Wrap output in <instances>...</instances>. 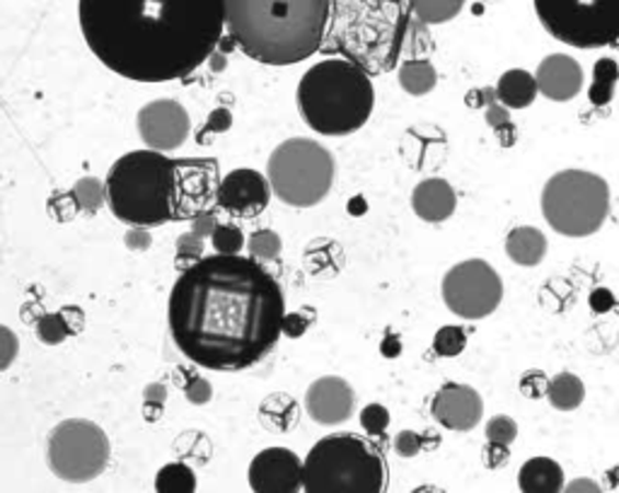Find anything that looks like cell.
Returning <instances> with one entry per match:
<instances>
[{"label":"cell","instance_id":"obj_1","mask_svg":"<svg viewBox=\"0 0 619 493\" xmlns=\"http://www.w3.org/2000/svg\"><path fill=\"white\" fill-rule=\"evenodd\" d=\"M168 317L184 358L208 370L240 372L278 344L286 298L260 260L202 256L180 274Z\"/></svg>","mask_w":619,"mask_h":493},{"label":"cell","instance_id":"obj_2","mask_svg":"<svg viewBox=\"0 0 619 493\" xmlns=\"http://www.w3.org/2000/svg\"><path fill=\"white\" fill-rule=\"evenodd\" d=\"M88 49L134 82L190 78L218 49L226 0H78Z\"/></svg>","mask_w":619,"mask_h":493},{"label":"cell","instance_id":"obj_3","mask_svg":"<svg viewBox=\"0 0 619 493\" xmlns=\"http://www.w3.org/2000/svg\"><path fill=\"white\" fill-rule=\"evenodd\" d=\"M428 42L412 0H332L322 51L346 58L368 76H382L400 66L404 54L419 58Z\"/></svg>","mask_w":619,"mask_h":493},{"label":"cell","instance_id":"obj_4","mask_svg":"<svg viewBox=\"0 0 619 493\" xmlns=\"http://www.w3.org/2000/svg\"><path fill=\"white\" fill-rule=\"evenodd\" d=\"M332 0H226V30L264 66H294L322 51Z\"/></svg>","mask_w":619,"mask_h":493},{"label":"cell","instance_id":"obj_5","mask_svg":"<svg viewBox=\"0 0 619 493\" xmlns=\"http://www.w3.org/2000/svg\"><path fill=\"white\" fill-rule=\"evenodd\" d=\"M298 110L320 136H348L364 128L376 107L370 76L346 58H324L298 82Z\"/></svg>","mask_w":619,"mask_h":493},{"label":"cell","instance_id":"obj_6","mask_svg":"<svg viewBox=\"0 0 619 493\" xmlns=\"http://www.w3.org/2000/svg\"><path fill=\"white\" fill-rule=\"evenodd\" d=\"M174 164L158 150H131L112 164L107 204L131 228H158L174 222Z\"/></svg>","mask_w":619,"mask_h":493},{"label":"cell","instance_id":"obj_7","mask_svg":"<svg viewBox=\"0 0 619 493\" xmlns=\"http://www.w3.org/2000/svg\"><path fill=\"white\" fill-rule=\"evenodd\" d=\"M388 460L376 443L356 433H334L312 445L302 460L306 493H388Z\"/></svg>","mask_w":619,"mask_h":493},{"label":"cell","instance_id":"obj_8","mask_svg":"<svg viewBox=\"0 0 619 493\" xmlns=\"http://www.w3.org/2000/svg\"><path fill=\"white\" fill-rule=\"evenodd\" d=\"M540 208L547 226L564 238H591L610 216V186L588 170H562L547 180Z\"/></svg>","mask_w":619,"mask_h":493},{"label":"cell","instance_id":"obj_9","mask_svg":"<svg viewBox=\"0 0 619 493\" xmlns=\"http://www.w3.org/2000/svg\"><path fill=\"white\" fill-rule=\"evenodd\" d=\"M332 152L312 138H288L266 162V180L286 206L310 208L324 202L334 184Z\"/></svg>","mask_w":619,"mask_h":493},{"label":"cell","instance_id":"obj_10","mask_svg":"<svg viewBox=\"0 0 619 493\" xmlns=\"http://www.w3.org/2000/svg\"><path fill=\"white\" fill-rule=\"evenodd\" d=\"M535 13L557 42L574 49L619 42V0H535Z\"/></svg>","mask_w":619,"mask_h":493},{"label":"cell","instance_id":"obj_11","mask_svg":"<svg viewBox=\"0 0 619 493\" xmlns=\"http://www.w3.org/2000/svg\"><path fill=\"white\" fill-rule=\"evenodd\" d=\"M110 438L95 421H61L46 443V462L51 472L68 484H88L110 465Z\"/></svg>","mask_w":619,"mask_h":493},{"label":"cell","instance_id":"obj_12","mask_svg":"<svg viewBox=\"0 0 619 493\" xmlns=\"http://www.w3.org/2000/svg\"><path fill=\"white\" fill-rule=\"evenodd\" d=\"M440 296L455 317L477 322L498 310L501 300H504V280L489 262L467 260L455 264L443 276Z\"/></svg>","mask_w":619,"mask_h":493},{"label":"cell","instance_id":"obj_13","mask_svg":"<svg viewBox=\"0 0 619 493\" xmlns=\"http://www.w3.org/2000/svg\"><path fill=\"white\" fill-rule=\"evenodd\" d=\"M174 164V222L192 220L216 202L218 162L214 158H180Z\"/></svg>","mask_w":619,"mask_h":493},{"label":"cell","instance_id":"obj_14","mask_svg":"<svg viewBox=\"0 0 619 493\" xmlns=\"http://www.w3.org/2000/svg\"><path fill=\"white\" fill-rule=\"evenodd\" d=\"M138 134L150 150H177L192 131L190 114L177 100H156L138 112Z\"/></svg>","mask_w":619,"mask_h":493},{"label":"cell","instance_id":"obj_15","mask_svg":"<svg viewBox=\"0 0 619 493\" xmlns=\"http://www.w3.org/2000/svg\"><path fill=\"white\" fill-rule=\"evenodd\" d=\"M272 184L262 172L240 168L220 180L216 204L236 218H256L272 202Z\"/></svg>","mask_w":619,"mask_h":493},{"label":"cell","instance_id":"obj_16","mask_svg":"<svg viewBox=\"0 0 619 493\" xmlns=\"http://www.w3.org/2000/svg\"><path fill=\"white\" fill-rule=\"evenodd\" d=\"M248 479L254 493H300L302 460L288 448H266L254 455Z\"/></svg>","mask_w":619,"mask_h":493},{"label":"cell","instance_id":"obj_17","mask_svg":"<svg viewBox=\"0 0 619 493\" xmlns=\"http://www.w3.org/2000/svg\"><path fill=\"white\" fill-rule=\"evenodd\" d=\"M356 392L344 378L324 375L314 380L306 392L308 416L320 426H342L354 416Z\"/></svg>","mask_w":619,"mask_h":493},{"label":"cell","instance_id":"obj_18","mask_svg":"<svg viewBox=\"0 0 619 493\" xmlns=\"http://www.w3.org/2000/svg\"><path fill=\"white\" fill-rule=\"evenodd\" d=\"M431 414L443 428L467 433L479 426L484 416V402L474 387L462 382H446L431 402Z\"/></svg>","mask_w":619,"mask_h":493},{"label":"cell","instance_id":"obj_19","mask_svg":"<svg viewBox=\"0 0 619 493\" xmlns=\"http://www.w3.org/2000/svg\"><path fill=\"white\" fill-rule=\"evenodd\" d=\"M537 90L552 102H571L581 95L583 88V68L574 56L552 54L542 58V64L535 70Z\"/></svg>","mask_w":619,"mask_h":493},{"label":"cell","instance_id":"obj_20","mask_svg":"<svg viewBox=\"0 0 619 493\" xmlns=\"http://www.w3.org/2000/svg\"><path fill=\"white\" fill-rule=\"evenodd\" d=\"M412 208L416 218H422L424 222H443L458 208V194H455L448 180L431 177L414 186Z\"/></svg>","mask_w":619,"mask_h":493},{"label":"cell","instance_id":"obj_21","mask_svg":"<svg viewBox=\"0 0 619 493\" xmlns=\"http://www.w3.org/2000/svg\"><path fill=\"white\" fill-rule=\"evenodd\" d=\"M564 469L552 457H532L518 469L520 493H562Z\"/></svg>","mask_w":619,"mask_h":493},{"label":"cell","instance_id":"obj_22","mask_svg":"<svg viewBox=\"0 0 619 493\" xmlns=\"http://www.w3.org/2000/svg\"><path fill=\"white\" fill-rule=\"evenodd\" d=\"M537 80L523 68H511L496 82V100L506 110H528L537 98Z\"/></svg>","mask_w":619,"mask_h":493},{"label":"cell","instance_id":"obj_23","mask_svg":"<svg viewBox=\"0 0 619 493\" xmlns=\"http://www.w3.org/2000/svg\"><path fill=\"white\" fill-rule=\"evenodd\" d=\"M547 246L549 244L545 232L532 226L513 228L506 238V254L511 256V262L518 266L542 264V260L547 256Z\"/></svg>","mask_w":619,"mask_h":493},{"label":"cell","instance_id":"obj_24","mask_svg":"<svg viewBox=\"0 0 619 493\" xmlns=\"http://www.w3.org/2000/svg\"><path fill=\"white\" fill-rule=\"evenodd\" d=\"M298 414H300L298 402L286 392L268 394L264 402L260 404L262 424L274 433H286V431L294 428L296 421H298Z\"/></svg>","mask_w":619,"mask_h":493},{"label":"cell","instance_id":"obj_25","mask_svg":"<svg viewBox=\"0 0 619 493\" xmlns=\"http://www.w3.org/2000/svg\"><path fill=\"white\" fill-rule=\"evenodd\" d=\"M397 76H400V88L406 92V95H414V98L428 95V92L434 90L438 82L436 68L428 61V58H406V61L400 64Z\"/></svg>","mask_w":619,"mask_h":493},{"label":"cell","instance_id":"obj_26","mask_svg":"<svg viewBox=\"0 0 619 493\" xmlns=\"http://www.w3.org/2000/svg\"><path fill=\"white\" fill-rule=\"evenodd\" d=\"M547 399L557 411H576L586 399V385L574 372H557L549 378Z\"/></svg>","mask_w":619,"mask_h":493},{"label":"cell","instance_id":"obj_27","mask_svg":"<svg viewBox=\"0 0 619 493\" xmlns=\"http://www.w3.org/2000/svg\"><path fill=\"white\" fill-rule=\"evenodd\" d=\"M619 80V64L615 58H600L593 66V82L588 88V100L595 107H607L615 98V88Z\"/></svg>","mask_w":619,"mask_h":493},{"label":"cell","instance_id":"obj_28","mask_svg":"<svg viewBox=\"0 0 619 493\" xmlns=\"http://www.w3.org/2000/svg\"><path fill=\"white\" fill-rule=\"evenodd\" d=\"M156 493H196V474L190 465L170 462L156 474Z\"/></svg>","mask_w":619,"mask_h":493},{"label":"cell","instance_id":"obj_29","mask_svg":"<svg viewBox=\"0 0 619 493\" xmlns=\"http://www.w3.org/2000/svg\"><path fill=\"white\" fill-rule=\"evenodd\" d=\"M465 8V0H412L414 15L424 25H446L455 20Z\"/></svg>","mask_w":619,"mask_h":493},{"label":"cell","instance_id":"obj_30","mask_svg":"<svg viewBox=\"0 0 619 493\" xmlns=\"http://www.w3.org/2000/svg\"><path fill=\"white\" fill-rule=\"evenodd\" d=\"M76 332H78V326L71 324V314H68L66 310L42 314L37 322V336H39V342L46 346H58L61 342H66L68 336H73Z\"/></svg>","mask_w":619,"mask_h":493},{"label":"cell","instance_id":"obj_31","mask_svg":"<svg viewBox=\"0 0 619 493\" xmlns=\"http://www.w3.org/2000/svg\"><path fill=\"white\" fill-rule=\"evenodd\" d=\"M73 194L80 204V210L85 214H98V210L107 204V184L98 177H83L73 186Z\"/></svg>","mask_w":619,"mask_h":493},{"label":"cell","instance_id":"obj_32","mask_svg":"<svg viewBox=\"0 0 619 493\" xmlns=\"http://www.w3.org/2000/svg\"><path fill=\"white\" fill-rule=\"evenodd\" d=\"M467 348V334L458 324L440 326L434 336V354L440 358H458Z\"/></svg>","mask_w":619,"mask_h":493},{"label":"cell","instance_id":"obj_33","mask_svg":"<svg viewBox=\"0 0 619 493\" xmlns=\"http://www.w3.org/2000/svg\"><path fill=\"white\" fill-rule=\"evenodd\" d=\"M248 252L252 260L260 262H274L282 254V238L274 230H254L248 240Z\"/></svg>","mask_w":619,"mask_h":493},{"label":"cell","instance_id":"obj_34","mask_svg":"<svg viewBox=\"0 0 619 493\" xmlns=\"http://www.w3.org/2000/svg\"><path fill=\"white\" fill-rule=\"evenodd\" d=\"M211 244L216 254H240L248 240H244L242 230L232 226V222H218V228L211 234Z\"/></svg>","mask_w":619,"mask_h":493},{"label":"cell","instance_id":"obj_35","mask_svg":"<svg viewBox=\"0 0 619 493\" xmlns=\"http://www.w3.org/2000/svg\"><path fill=\"white\" fill-rule=\"evenodd\" d=\"M486 440L496 445H511L518 438V424L506 414H498L486 421Z\"/></svg>","mask_w":619,"mask_h":493},{"label":"cell","instance_id":"obj_36","mask_svg":"<svg viewBox=\"0 0 619 493\" xmlns=\"http://www.w3.org/2000/svg\"><path fill=\"white\" fill-rule=\"evenodd\" d=\"M360 426L368 433V436H382L390 426V411L382 404H368L360 411Z\"/></svg>","mask_w":619,"mask_h":493},{"label":"cell","instance_id":"obj_37","mask_svg":"<svg viewBox=\"0 0 619 493\" xmlns=\"http://www.w3.org/2000/svg\"><path fill=\"white\" fill-rule=\"evenodd\" d=\"M46 208H49V214L56 218V220H73L78 216V210H80V204H78V198L71 192H56L51 198H49V204H46Z\"/></svg>","mask_w":619,"mask_h":493},{"label":"cell","instance_id":"obj_38","mask_svg":"<svg viewBox=\"0 0 619 493\" xmlns=\"http://www.w3.org/2000/svg\"><path fill=\"white\" fill-rule=\"evenodd\" d=\"M184 397H186V402H190V404L204 406V404L211 402L214 387H211V382L204 378V375L192 372L190 378H186V385H184Z\"/></svg>","mask_w":619,"mask_h":493},{"label":"cell","instance_id":"obj_39","mask_svg":"<svg viewBox=\"0 0 619 493\" xmlns=\"http://www.w3.org/2000/svg\"><path fill=\"white\" fill-rule=\"evenodd\" d=\"M20 354V339L13 329L0 324V372L13 366Z\"/></svg>","mask_w":619,"mask_h":493},{"label":"cell","instance_id":"obj_40","mask_svg":"<svg viewBox=\"0 0 619 493\" xmlns=\"http://www.w3.org/2000/svg\"><path fill=\"white\" fill-rule=\"evenodd\" d=\"M168 402V387L160 382H150L144 390V414L148 419H158L160 409Z\"/></svg>","mask_w":619,"mask_h":493},{"label":"cell","instance_id":"obj_41","mask_svg":"<svg viewBox=\"0 0 619 493\" xmlns=\"http://www.w3.org/2000/svg\"><path fill=\"white\" fill-rule=\"evenodd\" d=\"M424 445H426V438L422 436V433L402 431V433H397V438H394V452L400 457H416L424 450Z\"/></svg>","mask_w":619,"mask_h":493},{"label":"cell","instance_id":"obj_42","mask_svg":"<svg viewBox=\"0 0 619 493\" xmlns=\"http://www.w3.org/2000/svg\"><path fill=\"white\" fill-rule=\"evenodd\" d=\"M547 387H549V378L542 370H528L520 378V392L528 399L547 397Z\"/></svg>","mask_w":619,"mask_h":493},{"label":"cell","instance_id":"obj_43","mask_svg":"<svg viewBox=\"0 0 619 493\" xmlns=\"http://www.w3.org/2000/svg\"><path fill=\"white\" fill-rule=\"evenodd\" d=\"M177 256L180 260H194L198 262L204 256V238H198L194 232L180 234L177 238Z\"/></svg>","mask_w":619,"mask_h":493},{"label":"cell","instance_id":"obj_44","mask_svg":"<svg viewBox=\"0 0 619 493\" xmlns=\"http://www.w3.org/2000/svg\"><path fill=\"white\" fill-rule=\"evenodd\" d=\"M230 124H232V114L228 110H223V107L214 110L211 116H208L204 131L198 134V144H208V140H206L208 134H223V131H228Z\"/></svg>","mask_w":619,"mask_h":493},{"label":"cell","instance_id":"obj_45","mask_svg":"<svg viewBox=\"0 0 619 493\" xmlns=\"http://www.w3.org/2000/svg\"><path fill=\"white\" fill-rule=\"evenodd\" d=\"M486 122H489V126L496 128L501 138H504V128H513L508 110L498 100H494L492 104H486Z\"/></svg>","mask_w":619,"mask_h":493},{"label":"cell","instance_id":"obj_46","mask_svg":"<svg viewBox=\"0 0 619 493\" xmlns=\"http://www.w3.org/2000/svg\"><path fill=\"white\" fill-rule=\"evenodd\" d=\"M310 326V317H306L302 312H286L284 317V324H282V334L290 336V339H298L308 332Z\"/></svg>","mask_w":619,"mask_h":493},{"label":"cell","instance_id":"obj_47","mask_svg":"<svg viewBox=\"0 0 619 493\" xmlns=\"http://www.w3.org/2000/svg\"><path fill=\"white\" fill-rule=\"evenodd\" d=\"M218 228V218L214 210H202V214L192 218V232L198 234V238H211L214 230Z\"/></svg>","mask_w":619,"mask_h":493},{"label":"cell","instance_id":"obj_48","mask_svg":"<svg viewBox=\"0 0 619 493\" xmlns=\"http://www.w3.org/2000/svg\"><path fill=\"white\" fill-rule=\"evenodd\" d=\"M126 246L134 252H146L150 244H153V238H150L148 228H131L126 232Z\"/></svg>","mask_w":619,"mask_h":493},{"label":"cell","instance_id":"obj_49","mask_svg":"<svg viewBox=\"0 0 619 493\" xmlns=\"http://www.w3.org/2000/svg\"><path fill=\"white\" fill-rule=\"evenodd\" d=\"M511 457L508 445H496V443H489L486 450H484V460L492 469H498L501 465H506Z\"/></svg>","mask_w":619,"mask_h":493},{"label":"cell","instance_id":"obj_50","mask_svg":"<svg viewBox=\"0 0 619 493\" xmlns=\"http://www.w3.org/2000/svg\"><path fill=\"white\" fill-rule=\"evenodd\" d=\"M562 493H605V491L600 489L598 481H593L588 477H581V479L571 481V484H566Z\"/></svg>","mask_w":619,"mask_h":493},{"label":"cell","instance_id":"obj_51","mask_svg":"<svg viewBox=\"0 0 619 493\" xmlns=\"http://www.w3.org/2000/svg\"><path fill=\"white\" fill-rule=\"evenodd\" d=\"M591 305H593V310L595 312H607L615 305V298H612V293L610 290H605V288H598V290H593V296H591Z\"/></svg>","mask_w":619,"mask_h":493},{"label":"cell","instance_id":"obj_52","mask_svg":"<svg viewBox=\"0 0 619 493\" xmlns=\"http://www.w3.org/2000/svg\"><path fill=\"white\" fill-rule=\"evenodd\" d=\"M400 351H402V346H400V342H397L394 336H388L382 342V356L394 358V356H400Z\"/></svg>","mask_w":619,"mask_h":493},{"label":"cell","instance_id":"obj_53","mask_svg":"<svg viewBox=\"0 0 619 493\" xmlns=\"http://www.w3.org/2000/svg\"><path fill=\"white\" fill-rule=\"evenodd\" d=\"M412 493H446V491L438 489V486H431V484H426V486H419V489H414Z\"/></svg>","mask_w":619,"mask_h":493}]
</instances>
